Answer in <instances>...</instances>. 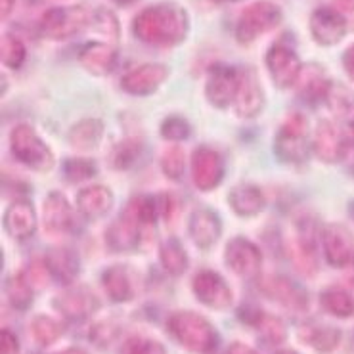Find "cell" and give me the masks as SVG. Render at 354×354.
I'll list each match as a JSON object with an SVG mask.
<instances>
[{"mask_svg": "<svg viewBox=\"0 0 354 354\" xmlns=\"http://www.w3.org/2000/svg\"><path fill=\"white\" fill-rule=\"evenodd\" d=\"M188 12L176 2H157L146 6L132 21V33L149 46L173 48L188 37Z\"/></svg>", "mask_w": 354, "mask_h": 354, "instance_id": "cell-1", "label": "cell"}, {"mask_svg": "<svg viewBox=\"0 0 354 354\" xmlns=\"http://www.w3.org/2000/svg\"><path fill=\"white\" fill-rule=\"evenodd\" d=\"M167 328L171 335L192 353L211 354L218 346V333L213 324L198 313H174L167 320Z\"/></svg>", "mask_w": 354, "mask_h": 354, "instance_id": "cell-2", "label": "cell"}, {"mask_svg": "<svg viewBox=\"0 0 354 354\" xmlns=\"http://www.w3.org/2000/svg\"><path fill=\"white\" fill-rule=\"evenodd\" d=\"M281 19H283V12L276 2L257 0L239 14L238 24L234 29L236 41L239 44H251L264 33L276 29L281 24Z\"/></svg>", "mask_w": 354, "mask_h": 354, "instance_id": "cell-3", "label": "cell"}, {"mask_svg": "<svg viewBox=\"0 0 354 354\" xmlns=\"http://www.w3.org/2000/svg\"><path fill=\"white\" fill-rule=\"evenodd\" d=\"M91 24L92 12L86 6H56L42 14L39 31L44 39L50 41H66L81 33Z\"/></svg>", "mask_w": 354, "mask_h": 354, "instance_id": "cell-4", "label": "cell"}, {"mask_svg": "<svg viewBox=\"0 0 354 354\" xmlns=\"http://www.w3.org/2000/svg\"><path fill=\"white\" fill-rule=\"evenodd\" d=\"M10 149L19 163H24L25 167H29L33 171L48 173L54 167L52 149L44 144V140L29 124L14 127V131L10 132Z\"/></svg>", "mask_w": 354, "mask_h": 354, "instance_id": "cell-5", "label": "cell"}, {"mask_svg": "<svg viewBox=\"0 0 354 354\" xmlns=\"http://www.w3.org/2000/svg\"><path fill=\"white\" fill-rule=\"evenodd\" d=\"M308 124L301 113H291L283 121L281 129L276 134V156L283 163H303L310 153V144L306 138Z\"/></svg>", "mask_w": 354, "mask_h": 354, "instance_id": "cell-6", "label": "cell"}, {"mask_svg": "<svg viewBox=\"0 0 354 354\" xmlns=\"http://www.w3.org/2000/svg\"><path fill=\"white\" fill-rule=\"evenodd\" d=\"M264 64L270 73L272 81L280 88H291L295 86L299 77L303 73V64L297 56V52L283 42H274L266 56Z\"/></svg>", "mask_w": 354, "mask_h": 354, "instance_id": "cell-7", "label": "cell"}, {"mask_svg": "<svg viewBox=\"0 0 354 354\" xmlns=\"http://www.w3.org/2000/svg\"><path fill=\"white\" fill-rule=\"evenodd\" d=\"M241 71L226 64H214L207 73L205 96L218 109H226L234 104L238 94Z\"/></svg>", "mask_w": 354, "mask_h": 354, "instance_id": "cell-8", "label": "cell"}, {"mask_svg": "<svg viewBox=\"0 0 354 354\" xmlns=\"http://www.w3.org/2000/svg\"><path fill=\"white\" fill-rule=\"evenodd\" d=\"M226 264L232 272L245 280H257L263 270V253L253 241L245 238H234L226 245Z\"/></svg>", "mask_w": 354, "mask_h": 354, "instance_id": "cell-9", "label": "cell"}, {"mask_svg": "<svg viewBox=\"0 0 354 354\" xmlns=\"http://www.w3.org/2000/svg\"><path fill=\"white\" fill-rule=\"evenodd\" d=\"M308 29L320 46H335L345 39L346 17L333 6H320L310 14Z\"/></svg>", "mask_w": 354, "mask_h": 354, "instance_id": "cell-10", "label": "cell"}, {"mask_svg": "<svg viewBox=\"0 0 354 354\" xmlns=\"http://www.w3.org/2000/svg\"><path fill=\"white\" fill-rule=\"evenodd\" d=\"M194 293L198 297L199 303H203L209 308L214 310H224L230 308L234 295H232L228 283L224 281L223 276H218L213 270H201L194 278Z\"/></svg>", "mask_w": 354, "mask_h": 354, "instance_id": "cell-11", "label": "cell"}, {"mask_svg": "<svg viewBox=\"0 0 354 354\" xmlns=\"http://www.w3.org/2000/svg\"><path fill=\"white\" fill-rule=\"evenodd\" d=\"M224 176L223 157L218 151L201 146L192 153V180L201 192L214 189Z\"/></svg>", "mask_w": 354, "mask_h": 354, "instance_id": "cell-12", "label": "cell"}, {"mask_svg": "<svg viewBox=\"0 0 354 354\" xmlns=\"http://www.w3.org/2000/svg\"><path fill=\"white\" fill-rule=\"evenodd\" d=\"M322 245L326 261L335 268L348 266L354 261L353 234L341 224H328L322 230Z\"/></svg>", "mask_w": 354, "mask_h": 354, "instance_id": "cell-13", "label": "cell"}, {"mask_svg": "<svg viewBox=\"0 0 354 354\" xmlns=\"http://www.w3.org/2000/svg\"><path fill=\"white\" fill-rule=\"evenodd\" d=\"M169 67L163 64H144L131 69L121 79V88L131 96H149L165 83Z\"/></svg>", "mask_w": 354, "mask_h": 354, "instance_id": "cell-14", "label": "cell"}, {"mask_svg": "<svg viewBox=\"0 0 354 354\" xmlns=\"http://www.w3.org/2000/svg\"><path fill=\"white\" fill-rule=\"evenodd\" d=\"M54 306L67 320L81 322L96 313L100 303L88 288H71L56 297Z\"/></svg>", "mask_w": 354, "mask_h": 354, "instance_id": "cell-15", "label": "cell"}, {"mask_svg": "<svg viewBox=\"0 0 354 354\" xmlns=\"http://www.w3.org/2000/svg\"><path fill=\"white\" fill-rule=\"evenodd\" d=\"M261 291L264 295L280 303L286 308L291 310H305L308 305V299L303 288H299L295 281H291L286 276H266L264 280H261Z\"/></svg>", "mask_w": 354, "mask_h": 354, "instance_id": "cell-16", "label": "cell"}, {"mask_svg": "<svg viewBox=\"0 0 354 354\" xmlns=\"http://www.w3.org/2000/svg\"><path fill=\"white\" fill-rule=\"evenodd\" d=\"M264 106V94L255 69H243L239 79L238 94L234 100V109L239 117L251 119L261 113Z\"/></svg>", "mask_w": 354, "mask_h": 354, "instance_id": "cell-17", "label": "cell"}, {"mask_svg": "<svg viewBox=\"0 0 354 354\" xmlns=\"http://www.w3.org/2000/svg\"><path fill=\"white\" fill-rule=\"evenodd\" d=\"M314 153L326 163H337L346 153V142L343 134L331 121H320L314 132Z\"/></svg>", "mask_w": 354, "mask_h": 354, "instance_id": "cell-18", "label": "cell"}, {"mask_svg": "<svg viewBox=\"0 0 354 354\" xmlns=\"http://www.w3.org/2000/svg\"><path fill=\"white\" fill-rule=\"evenodd\" d=\"M79 62L88 73L106 77L117 66V48L111 42H86L79 52Z\"/></svg>", "mask_w": 354, "mask_h": 354, "instance_id": "cell-19", "label": "cell"}, {"mask_svg": "<svg viewBox=\"0 0 354 354\" xmlns=\"http://www.w3.org/2000/svg\"><path fill=\"white\" fill-rule=\"evenodd\" d=\"M316 223L308 216L299 218L295 224V249L299 270L313 274L316 270Z\"/></svg>", "mask_w": 354, "mask_h": 354, "instance_id": "cell-20", "label": "cell"}, {"mask_svg": "<svg viewBox=\"0 0 354 354\" xmlns=\"http://www.w3.org/2000/svg\"><path fill=\"white\" fill-rule=\"evenodd\" d=\"M188 232L192 241L199 249L213 248L218 236H221V218L211 209H205V207L196 209L189 214Z\"/></svg>", "mask_w": 354, "mask_h": 354, "instance_id": "cell-21", "label": "cell"}, {"mask_svg": "<svg viewBox=\"0 0 354 354\" xmlns=\"http://www.w3.org/2000/svg\"><path fill=\"white\" fill-rule=\"evenodd\" d=\"M42 221H44V228L50 234H66L71 230L73 211H71L69 201L59 192H52L48 198L44 199Z\"/></svg>", "mask_w": 354, "mask_h": 354, "instance_id": "cell-22", "label": "cell"}, {"mask_svg": "<svg viewBox=\"0 0 354 354\" xmlns=\"http://www.w3.org/2000/svg\"><path fill=\"white\" fill-rule=\"evenodd\" d=\"M140 223H136L131 214H127L123 211L121 216L107 230V245L113 249L115 253L134 251L140 243Z\"/></svg>", "mask_w": 354, "mask_h": 354, "instance_id": "cell-23", "label": "cell"}, {"mask_svg": "<svg viewBox=\"0 0 354 354\" xmlns=\"http://www.w3.org/2000/svg\"><path fill=\"white\" fill-rule=\"evenodd\" d=\"M4 226L12 238L29 239L37 230V214L29 201H16L4 213Z\"/></svg>", "mask_w": 354, "mask_h": 354, "instance_id": "cell-24", "label": "cell"}, {"mask_svg": "<svg viewBox=\"0 0 354 354\" xmlns=\"http://www.w3.org/2000/svg\"><path fill=\"white\" fill-rule=\"evenodd\" d=\"M111 205H113V194L106 186H88L77 194V207L88 221L102 218L111 211Z\"/></svg>", "mask_w": 354, "mask_h": 354, "instance_id": "cell-25", "label": "cell"}, {"mask_svg": "<svg viewBox=\"0 0 354 354\" xmlns=\"http://www.w3.org/2000/svg\"><path fill=\"white\" fill-rule=\"evenodd\" d=\"M102 286L107 297L113 303H127L134 297V283H132L131 270L123 264L109 266L102 274Z\"/></svg>", "mask_w": 354, "mask_h": 354, "instance_id": "cell-26", "label": "cell"}, {"mask_svg": "<svg viewBox=\"0 0 354 354\" xmlns=\"http://www.w3.org/2000/svg\"><path fill=\"white\" fill-rule=\"evenodd\" d=\"M232 211L239 216H255L264 209L266 205V199L261 188H257L255 184H239L236 188L232 189L230 196Z\"/></svg>", "mask_w": 354, "mask_h": 354, "instance_id": "cell-27", "label": "cell"}, {"mask_svg": "<svg viewBox=\"0 0 354 354\" xmlns=\"http://www.w3.org/2000/svg\"><path fill=\"white\" fill-rule=\"evenodd\" d=\"M44 263L48 266V272L52 278H56L59 283H71L77 278V274L81 270L79 259L71 249L56 248L50 249L46 253Z\"/></svg>", "mask_w": 354, "mask_h": 354, "instance_id": "cell-28", "label": "cell"}, {"mask_svg": "<svg viewBox=\"0 0 354 354\" xmlns=\"http://www.w3.org/2000/svg\"><path fill=\"white\" fill-rule=\"evenodd\" d=\"M297 86L306 102H318V100H326L331 83L320 67L308 66L303 67V73L297 81Z\"/></svg>", "mask_w": 354, "mask_h": 354, "instance_id": "cell-29", "label": "cell"}, {"mask_svg": "<svg viewBox=\"0 0 354 354\" xmlns=\"http://www.w3.org/2000/svg\"><path fill=\"white\" fill-rule=\"evenodd\" d=\"M328 107L331 113L346 127H354V92L346 88L345 84L331 83L328 96H326Z\"/></svg>", "mask_w": 354, "mask_h": 354, "instance_id": "cell-30", "label": "cell"}, {"mask_svg": "<svg viewBox=\"0 0 354 354\" xmlns=\"http://www.w3.org/2000/svg\"><path fill=\"white\" fill-rule=\"evenodd\" d=\"M102 136H104V123L100 119H84L69 131L67 140L77 149H92L98 146Z\"/></svg>", "mask_w": 354, "mask_h": 354, "instance_id": "cell-31", "label": "cell"}, {"mask_svg": "<svg viewBox=\"0 0 354 354\" xmlns=\"http://www.w3.org/2000/svg\"><path fill=\"white\" fill-rule=\"evenodd\" d=\"M159 259H161V266L171 276H180L188 268V255L176 238H169L161 243Z\"/></svg>", "mask_w": 354, "mask_h": 354, "instance_id": "cell-32", "label": "cell"}, {"mask_svg": "<svg viewBox=\"0 0 354 354\" xmlns=\"http://www.w3.org/2000/svg\"><path fill=\"white\" fill-rule=\"evenodd\" d=\"M301 339L313 345L318 353H331L341 341V331L330 326H305L301 330Z\"/></svg>", "mask_w": 354, "mask_h": 354, "instance_id": "cell-33", "label": "cell"}, {"mask_svg": "<svg viewBox=\"0 0 354 354\" xmlns=\"http://www.w3.org/2000/svg\"><path fill=\"white\" fill-rule=\"evenodd\" d=\"M322 306L326 308V313L337 318H351L354 314V297L343 288H330L326 289L320 297Z\"/></svg>", "mask_w": 354, "mask_h": 354, "instance_id": "cell-34", "label": "cell"}, {"mask_svg": "<svg viewBox=\"0 0 354 354\" xmlns=\"http://www.w3.org/2000/svg\"><path fill=\"white\" fill-rule=\"evenodd\" d=\"M251 326H255V330L259 331V335L268 343V345H280L288 337V330L283 326V322L272 314L257 313L251 318Z\"/></svg>", "mask_w": 354, "mask_h": 354, "instance_id": "cell-35", "label": "cell"}, {"mask_svg": "<svg viewBox=\"0 0 354 354\" xmlns=\"http://www.w3.org/2000/svg\"><path fill=\"white\" fill-rule=\"evenodd\" d=\"M33 286L29 283L25 272L12 276V278L6 281V295H8V301L12 303L14 308H19V310L29 308L31 301H33Z\"/></svg>", "mask_w": 354, "mask_h": 354, "instance_id": "cell-36", "label": "cell"}, {"mask_svg": "<svg viewBox=\"0 0 354 354\" xmlns=\"http://www.w3.org/2000/svg\"><path fill=\"white\" fill-rule=\"evenodd\" d=\"M25 58H27V48H25L24 41L12 33L2 35V41H0V59H2V64L10 67V69H19L24 66Z\"/></svg>", "mask_w": 354, "mask_h": 354, "instance_id": "cell-37", "label": "cell"}, {"mask_svg": "<svg viewBox=\"0 0 354 354\" xmlns=\"http://www.w3.org/2000/svg\"><path fill=\"white\" fill-rule=\"evenodd\" d=\"M62 324L56 322L54 318H48V316H37L33 322H31V333H33V339L42 346H48L52 343H56L59 337H62Z\"/></svg>", "mask_w": 354, "mask_h": 354, "instance_id": "cell-38", "label": "cell"}, {"mask_svg": "<svg viewBox=\"0 0 354 354\" xmlns=\"http://www.w3.org/2000/svg\"><path fill=\"white\" fill-rule=\"evenodd\" d=\"M186 169V156L178 146H171L163 151L161 156V171L165 173L167 178L171 180H180Z\"/></svg>", "mask_w": 354, "mask_h": 354, "instance_id": "cell-39", "label": "cell"}, {"mask_svg": "<svg viewBox=\"0 0 354 354\" xmlns=\"http://www.w3.org/2000/svg\"><path fill=\"white\" fill-rule=\"evenodd\" d=\"M96 171H98L96 163L91 159H84V157H71L64 165V174L69 182L88 180L96 174Z\"/></svg>", "mask_w": 354, "mask_h": 354, "instance_id": "cell-40", "label": "cell"}, {"mask_svg": "<svg viewBox=\"0 0 354 354\" xmlns=\"http://www.w3.org/2000/svg\"><path fill=\"white\" fill-rule=\"evenodd\" d=\"M92 27L98 31V33L106 35L109 39H113L117 41L119 39V31H121V27H119V21H117V16L111 12V10L107 8H98L92 12Z\"/></svg>", "mask_w": 354, "mask_h": 354, "instance_id": "cell-41", "label": "cell"}, {"mask_svg": "<svg viewBox=\"0 0 354 354\" xmlns=\"http://www.w3.org/2000/svg\"><path fill=\"white\" fill-rule=\"evenodd\" d=\"M189 132H192L189 131V123L178 115H169L161 123V134H163V138L171 142L186 140L189 136Z\"/></svg>", "mask_w": 354, "mask_h": 354, "instance_id": "cell-42", "label": "cell"}, {"mask_svg": "<svg viewBox=\"0 0 354 354\" xmlns=\"http://www.w3.org/2000/svg\"><path fill=\"white\" fill-rule=\"evenodd\" d=\"M142 151V144L138 140H124L121 142L119 146L113 151V163H115L119 169H127V167H131L134 161H136V157L140 156Z\"/></svg>", "mask_w": 354, "mask_h": 354, "instance_id": "cell-43", "label": "cell"}, {"mask_svg": "<svg viewBox=\"0 0 354 354\" xmlns=\"http://www.w3.org/2000/svg\"><path fill=\"white\" fill-rule=\"evenodd\" d=\"M25 276H27V280L29 283L33 286V289H42L50 280V272L46 263H33L29 266V270L25 272Z\"/></svg>", "mask_w": 354, "mask_h": 354, "instance_id": "cell-44", "label": "cell"}, {"mask_svg": "<svg viewBox=\"0 0 354 354\" xmlns=\"http://www.w3.org/2000/svg\"><path fill=\"white\" fill-rule=\"evenodd\" d=\"M127 354H165V348L157 341H149V339H136L132 341L129 346Z\"/></svg>", "mask_w": 354, "mask_h": 354, "instance_id": "cell-45", "label": "cell"}, {"mask_svg": "<svg viewBox=\"0 0 354 354\" xmlns=\"http://www.w3.org/2000/svg\"><path fill=\"white\" fill-rule=\"evenodd\" d=\"M117 333V328L113 324H109V322H102L98 326H94V330H92V341L94 343H98V345H106L109 341H113Z\"/></svg>", "mask_w": 354, "mask_h": 354, "instance_id": "cell-46", "label": "cell"}, {"mask_svg": "<svg viewBox=\"0 0 354 354\" xmlns=\"http://www.w3.org/2000/svg\"><path fill=\"white\" fill-rule=\"evenodd\" d=\"M0 354H19V341L10 330L0 331Z\"/></svg>", "mask_w": 354, "mask_h": 354, "instance_id": "cell-47", "label": "cell"}, {"mask_svg": "<svg viewBox=\"0 0 354 354\" xmlns=\"http://www.w3.org/2000/svg\"><path fill=\"white\" fill-rule=\"evenodd\" d=\"M343 67H345L346 75L354 81V44L343 52Z\"/></svg>", "mask_w": 354, "mask_h": 354, "instance_id": "cell-48", "label": "cell"}, {"mask_svg": "<svg viewBox=\"0 0 354 354\" xmlns=\"http://www.w3.org/2000/svg\"><path fill=\"white\" fill-rule=\"evenodd\" d=\"M333 8H337L343 16L354 14V0H333Z\"/></svg>", "mask_w": 354, "mask_h": 354, "instance_id": "cell-49", "label": "cell"}, {"mask_svg": "<svg viewBox=\"0 0 354 354\" xmlns=\"http://www.w3.org/2000/svg\"><path fill=\"white\" fill-rule=\"evenodd\" d=\"M14 6H16V0H0V17H2V19L10 17Z\"/></svg>", "mask_w": 354, "mask_h": 354, "instance_id": "cell-50", "label": "cell"}, {"mask_svg": "<svg viewBox=\"0 0 354 354\" xmlns=\"http://www.w3.org/2000/svg\"><path fill=\"white\" fill-rule=\"evenodd\" d=\"M226 354H257L251 346L243 345V343H234V345H230V348H228V353Z\"/></svg>", "mask_w": 354, "mask_h": 354, "instance_id": "cell-51", "label": "cell"}, {"mask_svg": "<svg viewBox=\"0 0 354 354\" xmlns=\"http://www.w3.org/2000/svg\"><path fill=\"white\" fill-rule=\"evenodd\" d=\"M54 354H91L86 353L84 348H79V346H69L66 351H59V353H54Z\"/></svg>", "mask_w": 354, "mask_h": 354, "instance_id": "cell-52", "label": "cell"}, {"mask_svg": "<svg viewBox=\"0 0 354 354\" xmlns=\"http://www.w3.org/2000/svg\"><path fill=\"white\" fill-rule=\"evenodd\" d=\"M278 354H297V353H293V351H280Z\"/></svg>", "mask_w": 354, "mask_h": 354, "instance_id": "cell-53", "label": "cell"}, {"mask_svg": "<svg viewBox=\"0 0 354 354\" xmlns=\"http://www.w3.org/2000/svg\"><path fill=\"white\" fill-rule=\"evenodd\" d=\"M351 213H353V216H354V205L351 207Z\"/></svg>", "mask_w": 354, "mask_h": 354, "instance_id": "cell-54", "label": "cell"}, {"mask_svg": "<svg viewBox=\"0 0 354 354\" xmlns=\"http://www.w3.org/2000/svg\"><path fill=\"white\" fill-rule=\"evenodd\" d=\"M216 2H223V0H216ZM236 2H238V0H236Z\"/></svg>", "mask_w": 354, "mask_h": 354, "instance_id": "cell-55", "label": "cell"}]
</instances>
